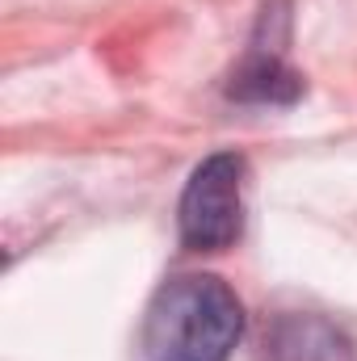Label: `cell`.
<instances>
[{"label": "cell", "mask_w": 357, "mask_h": 361, "mask_svg": "<svg viewBox=\"0 0 357 361\" xmlns=\"http://www.w3.org/2000/svg\"><path fill=\"white\" fill-rule=\"evenodd\" d=\"M181 240L193 252H223L244 227V160L219 152L193 169L181 193Z\"/></svg>", "instance_id": "2"}, {"label": "cell", "mask_w": 357, "mask_h": 361, "mask_svg": "<svg viewBox=\"0 0 357 361\" xmlns=\"http://www.w3.org/2000/svg\"><path fill=\"white\" fill-rule=\"evenodd\" d=\"M298 76L277 59V55H253V63L236 76L231 97L240 101H269V105H286L298 97Z\"/></svg>", "instance_id": "4"}, {"label": "cell", "mask_w": 357, "mask_h": 361, "mask_svg": "<svg viewBox=\"0 0 357 361\" xmlns=\"http://www.w3.org/2000/svg\"><path fill=\"white\" fill-rule=\"evenodd\" d=\"M244 332L240 298L206 273L169 281L143 319L147 361H227Z\"/></svg>", "instance_id": "1"}, {"label": "cell", "mask_w": 357, "mask_h": 361, "mask_svg": "<svg viewBox=\"0 0 357 361\" xmlns=\"http://www.w3.org/2000/svg\"><path fill=\"white\" fill-rule=\"evenodd\" d=\"M269 361H353V341L324 315H282L265 332Z\"/></svg>", "instance_id": "3"}]
</instances>
